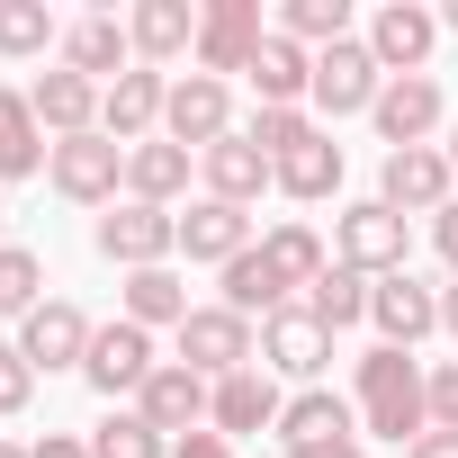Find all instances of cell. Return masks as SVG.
Masks as SVG:
<instances>
[{
    "label": "cell",
    "mask_w": 458,
    "mask_h": 458,
    "mask_svg": "<svg viewBox=\"0 0 458 458\" xmlns=\"http://www.w3.org/2000/svg\"><path fill=\"white\" fill-rule=\"evenodd\" d=\"M440 37H458V0H449V10H440Z\"/></svg>",
    "instance_id": "obj_46"
},
{
    "label": "cell",
    "mask_w": 458,
    "mask_h": 458,
    "mask_svg": "<svg viewBox=\"0 0 458 458\" xmlns=\"http://www.w3.org/2000/svg\"><path fill=\"white\" fill-rule=\"evenodd\" d=\"M153 369H162V360H153V333H144V324H126V315H117V324H99V333H90V360H81L90 395H108V404H117V395H144V377H153Z\"/></svg>",
    "instance_id": "obj_8"
},
{
    "label": "cell",
    "mask_w": 458,
    "mask_h": 458,
    "mask_svg": "<svg viewBox=\"0 0 458 458\" xmlns=\"http://www.w3.org/2000/svg\"><path fill=\"white\" fill-rule=\"evenodd\" d=\"M333 261L360 270V279H395V270L413 261V225H404L386 198H360V207L333 216Z\"/></svg>",
    "instance_id": "obj_2"
},
{
    "label": "cell",
    "mask_w": 458,
    "mask_h": 458,
    "mask_svg": "<svg viewBox=\"0 0 458 458\" xmlns=\"http://www.w3.org/2000/svg\"><path fill=\"white\" fill-rule=\"evenodd\" d=\"M55 162V135L37 126L28 90H0V180H37Z\"/></svg>",
    "instance_id": "obj_27"
},
{
    "label": "cell",
    "mask_w": 458,
    "mask_h": 458,
    "mask_svg": "<svg viewBox=\"0 0 458 458\" xmlns=\"http://www.w3.org/2000/svg\"><path fill=\"white\" fill-rule=\"evenodd\" d=\"M431 431H458V360L431 369Z\"/></svg>",
    "instance_id": "obj_39"
},
{
    "label": "cell",
    "mask_w": 458,
    "mask_h": 458,
    "mask_svg": "<svg viewBox=\"0 0 458 458\" xmlns=\"http://www.w3.org/2000/svg\"><path fill=\"white\" fill-rule=\"evenodd\" d=\"M440 153H449V171H458V117H449V144H440Z\"/></svg>",
    "instance_id": "obj_47"
},
{
    "label": "cell",
    "mask_w": 458,
    "mask_h": 458,
    "mask_svg": "<svg viewBox=\"0 0 458 458\" xmlns=\"http://www.w3.org/2000/svg\"><path fill=\"white\" fill-rule=\"evenodd\" d=\"M90 243H99V261H117V270H171V252H180V216L126 198V207H108V216L90 225Z\"/></svg>",
    "instance_id": "obj_3"
},
{
    "label": "cell",
    "mask_w": 458,
    "mask_h": 458,
    "mask_svg": "<svg viewBox=\"0 0 458 458\" xmlns=\"http://www.w3.org/2000/svg\"><path fill=\"white\" fill-rule=\"evenodd\" d=\"M64 72H81V81H117V72H135V37H126V19H81V28H64Z\"/></svg>",
    "instance_id": "obj_21"
},
{
    "label": "cell",
    "mask_w": 458,
    "mask_h": 458,
    "mask_svg": "<svg viewBox=\"0 0 458 458\" xmlns=\"http://www.w3.org/2000/svg\"><path fill=\"white\" fill-rule=\"evenodd\" d=\"M369 324H377L386 351H413L422 333H440V288H422L413 270H395V279L369 288Z\"/></svg>",
    "instance_id": "obj_16"
},
{
    "label": "cell",
    "mask_w": 458,
    "mask_h": 458,
    "mask_svg": "<svg viewBox=\"0 0 458 458\" xmlns=\"http://www.w3.org/2000/svg\"><path fill=\"white\" fill-rule=\"evenodd\" d=\"M171 458H234V440L225 431H189V440H171Z\"/></svg>",
    "instance_id": "obj_41"
},
{
    "label": "cell",
    "mask_w": 458,
    "mask_h": 458,
    "mask_svg": "<svg viewBox=\"0 0 458 458\" xmlns=\"http://www.w3.org/2000/svg\"><path fill=\"white\" fill-rule=\"evenodd\" d=\"M431 252H440V261H449V270H458V198H449V207H440V216H431Z\"/></svg>",
    "instance_id": "obj_40"
},
{
    "label": "cell",
    "mask_w": 458,
    "mask_h": 458,
    "mask_svg": "<svg viewBox=\"0 0 458 458\" xmlns=\"http://www.w3.org/2000/svg\"><path fill=\"white\" fill-rule=\"evenodd\" d=\"M360 431H377L395 449H413L431 431V369L413 351H386V342L360 351Z\"/></svg>",
    "instance_id": "obj_1"
},
{
    "label": "cell",
    "mask_w": 458,
    "mask_h": 458,
    "mask_svg": "<svg viewBox=\"0 0 458 458\" xmlns=\"http://www.w3.org/2000/svg\"><path fill=\"white\" fill-rule=\"evenodd\" d=\"M126 37H135V64H180V55H198V10L189 0H135V19H126Z\"/></svg>",
    "instance_id": "obj_22"
},
{
    "label": "cell",
    "mask_w": 458,
    "mask_h": 458,
    "mask_svg": "<svg viewBox=\"0 0 458 458\" xmlns=\"http://www.w3.org/2000/svg\"><path fill=\"white\" fill-rule=\"evenodd\" d=\"M449 189H458V171H449L440 144H404V153H386V171H377V198H386L395 216H440Z\"/></svg>",
    "instance_id": "obj_11"
},
{
    "label": "cell",
    "mask_w": 458,
    "mask_h": 458,
    "mask_svg": "<svg viewBox=\"0 0 458 458\" xmlns=\"http://www.w3.org/2000/svg\"><path fill=\"white\" fill-rule=\"evenodd\" d=\"M279 440L288 449H315V440H360V404H342L333 386H297L288 413H279Z\"/></svg>",
    "instance_id": "obj_25"
},
{
    "label": "cell",
    "mask_w": 458,
    "mask_h": 458,
    "mask_svg": "<svg viewBox=\"0 0 458 458\" xmlns=\"http://www.w3.org/2000/svg\"><path fill=\"white\" fill-rule=\"evenodd\" d=\"M225 306H234V315H261V324H270V315H279V306H297V297L279 288V270H270V261H261V243H252L243 261H225Z\"/></svg>",
    "instance_id": "obj_31"
},
{
    "label": "cell",
    "mask_w": 458,
    "mask_h": 458,
    "mask_svg": "<svg viewBox=\"0 0 458 458\" xmlns=\"http://www.w3.org/2000/svg\"><path fill=\"white\" fill-rule=\"evenodd\" d=\"M404 458H458V431H422V440H413Z\"/></svg>",
    "instance_id": "obj_43"
},
{
    "label": "cell",
    "mask_w": 458,
    "mask_h": 458,
    "mask_svg": "<svg viewBox=\"0 0 458 458\" xmlns=\"http://www.w3.org/2000/svg\"><path fill=\"white\" fill-rule=\"evenodd\" d=\"M243 135H252V144H261L270 162H288V153H297V144H315L324 126H315L306 108H252V126H243Z\"/></svg>",
    "instance_id": "obj_37"
},
{
    "label": "cell",
    "mask_w": 458,
    "mask_h": 458,
    "mask_svg": "<svg viewBox=\"0 0 458 458\" xmlns=\"http://www.w3.org/2000/svg\"><path fill=\"white\" fill-rule=\"evenodd\" d=\"M261 369H279V377H297V386H324V369H333V333H324L306 306H279V315L261 324Z\"/></svg>",
    "instance_id": "obj_13"
},
{
    "label": "cell",
    "mask_w": 458,
    "mask_h": 458,
    "mask_svg": "<svg viewBox=\"0 0 458 458\" xmlns=\"http://www.w3.org/2000/svg\"><path fill=\"white\" fill-rule=\"evenodd\" d=\"M279 413H288V395H279V377L270 369H234V377H216V404H207V431H279Z\"/></svg>",
    "instance_id": "obj_19"
},
{
    "label": "cell",
    "mask_w": 458,
    "mask_h": 458,
    "mask_svg": "<svg viewBox=\"0 0 458 458\" xmlns=\"http://www.w3.org/2000/svg\"><path fill=\"white\" fill-rule=\"evenodd\" d=\"M28 458H90V440L81 431H46V440H28Z\"/></svg>",
    "instance_id": "obj_42"
},
{
    "label": "cell",
    "mask_w": 458,
    "mask_h": 458,
    "mask_svg": "<svg viewBox=\"0 0 458 458\" xmlns=\"http://www.w3.org/2000/svg\"><path fill=\"white\" fill-rule=\"evenodd\" d=\"M162 135H171L180 153L225 144V135H234V90H225L216 72H180V81H171V99H162Z\"/></svg>",
    "instance_id": "obj_7"
},
{
    "label": "cell",
    "mask_w": 458,
    "mask_h": 458,
    "mask_svg": "<svg viewBox=\"0 0 458 458\" xmlns=\"http://www.w3.org/2000/svg\"><path fill=\"white\" fill-rule=\"evenodd\" d=\"M180 252H189V261H216V270L243 261V252H252V216L225 207V198H198V207L180 216Z\"/></svg>",
    "instance_id": "obj_23"
},
{
    "label": "cell",
    "mask_w": 458,
    "mask_h": 458,
    "mask_svg": "<svg viewBox=\"0 0 458 458\" xmlns=\"http://www.w3.org/2000/svg\"><path fill=\"white\" fill-rule=\"evenodd\" d=\"M189 162H198V153H180L171 135H153V144H126V198H144V207H171V198H189Z\"/></svg>",
    "instance_id": "obj_26"
},
{
    "label": "cell",
    "mask_w": 458,
    "mask_h": 458,
    "mask_svg": "<svg viewBox=\"0 0 458 458\" xmlns=\"http://www.w3.org/2000/svg\"><path fill=\"white\" fill-rule=\"evenodd\" d=\"M46 46H64V28H55L46 0H0V55L28 64V55H46Z\"/></svg>",
    "instance_id": "obj_35"
},
{
    "label": "cell",
    "mask_w": 458,
    "mask_h": 458,
    "mask_svg": "<svg viewBox=\"0 0 458 458\" xmlns=\"http://www.w3.org/2000/svg\"><path fill=\"white\" fill-rule=\"evenodd\" d=\"M0 458H28V449H19V440H0Z\"/></svg>",
    "instance_id": "obj_48"
},
{
    "label": "cell",
    "mask_w": 458,
    "mask_h": 458,
    "mask_svg": "<svg viewBox=\"0 0 458 458\" xmlns=\"http://www.w3.org/2000/svg\"><path fill=\"white\" fill-rule=\"evenodd\" d=\"M252 90H261V108H306V90H315V55L297 46V37H261V55H252Z\"/></svg>",
    "instance_id": "obj_24"
},
{
    "label": "cell",
    "mask_w": 458,
    "mask_h": 458,
    "mask_svg": "<svg viewBox=\"0 0 458 458\" xmlns=\"http://www.w3.org/2000/svg\"><path fill=\"white\" fill-rule=\"evenodd\" d=\"M28 395H37L28 351H19V342H0V413H28Z\"/></svg>",
    "instance_id": "obj_38"
},
{
    "label": "cell",
    "mask_w": 458,
    "mask_h": 458,
    "mask_svg": "<svg viewBox=\"0 0 458 458\" xmlns=\"http://www.w3.org/2000/svg\"><path fill=\"white\" fill-rule=\"evenodd\" d=\"M180 369H198L207 386L234 377V369H261V333H252V315H234V306H198V315L180 324Z\"/></svg>",
    "instance_id": "obj_4"
},
{
    "label": "cell",
    "mask_w": 458,
    "mask_h": 458,
    "mask_svg": "<svg viewBox=\"0 0 458 458\" xmlns=\"http://www.w3.org/2000/svg\"><path fill=\"white\" fill-rule=\"evenodd\" d=\"M288 458H369L360 440H315V449H288Z\"/></svg>",
    "instance_id": "obj_44"
},
{
    "label": "cell",
    "mask_w": 458,
    "mask_h": 458,
    "mask_svg": "<svg viewBox=\"0 0 458 458\" xmlns=\"http://www.w3.org/2000/svg\"><path fill=\"white\" fill-rule=\"evenodd\" d=\"M279 189H288V198H306V207H315V198H333V189H342V144H333V135L297 144V153L279 162Z\"/></svg>",
    "instance_id": "obj_32"
},
{
    "label": "cell",
    "mask_w": 458,
    "mask_h": 458,
    "mask_svg": "<svg viewBox=\"0 0 458 458\" xmlns=\"http://www.w3.org/2000/svg\"><path fill=\"white\" fill-rule=\"evenodd\" d=\"M90 333H99V324H90L72 297H46V306L19 324V351H28V369L46 377V369H81V360H90Z\"/></svg>",
    "instance_id": "obj_17"
},
{
    "label": "cell",
    "mask_w": 458,
    "mask_h": 458,
    "mask_svg": "<svg viewBox=\"0 0 458 458\" xmlns=\"http://www.w3.org/2000/svg\"><path fill=\"white\" fill-rule=\"evenodd\" d=\"M440 333H458V279L440 288Z\"/></svg>",
    "instance_id": "obj_45"
},
{
    "label": "cell",
    "mask_w": 458,
    "mask_h": 458,
    "mask_svg": "<svg viewBox=\"0 0 458 458\" xmlns=\"http://www.w3.org/2000/svg\"><path fill=\"white\" fill-rule=\"evenodd\" d=\"M117 297H126V324H144V333H153V324H171V333H180V324L198 315V306H189V288H180V270H126V288H117Z\"/></svg>",
    "instance_id": "obj_29"
},
{
    "label": "cell",
    "mask_w": 458,
    "mask_h": 458,
    "mask_svg": "<svg viewBox=\"0 0 458 458\" xmlns=\"http://www.w3.org/2000/svg\"><path fill=\"white\" fill-rule=\"evenodd\" d=\"M207 404H216V386H207L198 369H180V360H162V369L144 377V395H135V413H144L162 440H189V431H207Z\"/></svg>",
    "instance_id": "obj_14"
},
{
    "label": "cell",
    "mask_w": 458,
    "mask_h": 458,
    "mask_svg": "<svg viewBox=\"0 0 458 458\" xmlns=\"http://www.w3.org/2000/svg\"><path fill=\"white\" fill-rule=\"evenodd\" d=\"M46 306V261L28 243H0V324H28Z\"/></svg>",
    "instance_id": "obj_33"
},
{
    "label": "cell",
    "mask_w": 458,
    "mask_h": 458,
    "mask_svg": "<svg viewBox=\"0 0 458 458\" xmlns=\"http://www.w3.org/2000/svg\"><path fill=\"white\" fill-rule=\"evenodd\" d=\"M261 261L279 270V288H288V297H306V288H315V279L333 270L324 234H315V225H297V216H288V225H270V234H261Z\"/></svg>",
    "instance_id": "obj_28"
},
{
    "label": "cell",
    "mask_w": 458,
    "mask_h": 458,
    "mask_svg": "<svg viewBox=\"0 0 458 458\" xmlns=\"http://www.w3.org/2000/svg\"><path fill=\"white\" fill-rule=\"evenodd\" d=\"M261 0H207L198 10V72H252V55H261Z\"/></svg>",
    "instance_id": "obj_9"
},
{
    "label": "cell",
    "mask_w": 458,
    "mask_h": 458,
    "mask_svg": "<svg viewBox=\"0 0 458 458\" xmlns=\"http://www.w3.org/2000/svg\"><path fill=\"white\" fill-rule=\"evenodd\" d=\"M46 180H55V198H72V207H117V189H126V144H117V135H72V144H55Z\"/></svg>",
    "instance_id": "obj_6"
},
{
    "label": "cell",
    "mask_w": 458,
    "mask_h": 458,
    "mask_svg": "<svg viewBox=\"0 0 458 458\" xmlns=\"http://www.w3.org/2000/svg\"><path fill=\"white\" fill-rule=\"evenodd\" d=\"M198 171H207V198H225V207H252L261 189H279V162L234 126V135H225V144H207L198 153Z\"/></svg>",
    "instance_id": "obj_18"
},
{
    "label": "cell",
    "mask_w": 458,
    "mask_h": 458,
    "mask_svg": "<svg viewBox=\"0 0 458 458\" xmlns=\"http://www.w3.org/2000/svg\"><path fill=\"white\" fill-rule=\"evenodd\" d=\"M0 243H10V207H0Z\"/></svg>",
    "instance_id": "obj_49"
},
{
    "label": "cell",
    "mask_w": 458,
    "mask_h": 458,
    "mask_svg": "<svg viewBox=\"0 0 458 458\" xmlns=\"http://www.w3.org/2000/svg\"><path fill=\"white\" fill-rule=\"evenodd\" d=\"M369 288H377V279H360V270H342V261H333V270H324L297 306H306L324 333H351V324H369Z\"/></svg>",
    "instance_id": "obj_30"
},
{
    "label": "cell",
    "mask_w": 458,
    "mask_h": 458,
    "mask_svg": "<svg viewBox=\"0 0 458 458\" xmlns=\"http://www.w3.org/2000/svg\"><path fill=\"white\" fill-rule=\"evenodd\" d=\"M28 108H37V126H46L55 144L99 135V81H81V72H37V81H28Z\"/></svg>",
    "instance_id": "obj_20"
},
{
    "label": "cell",
    "mask_w": 458,
    "mask_h": 458,
    "mask_svg": "<svg viewBox=\"0 0 458 458\" xmlns=\"http://www.w3.org/2000/svg\"><path fill=\"white\" fill-rule=\"evenodd\" d=\"M162 99H171V81H162L153 64L117 72V81L99 90V135H117V144H153V135H162Z\"/></svg>",
    "instance_id": "obj_15"
},
{
    "label": "cell",
    "mask_w": 458,
    "mask_h": 458,
    "mask_svg": "<svg viewBox=\"0 0 458 458\" xmlns=\"http://www.w3.org/2000/svg\"><path fill=\"white\" fill-rule=\"evenodd\" d=\"M90 458H171V440H162V431L126 404V413H108V422L90 431Z\"/></svg>",
    "instance_id": "obj_36"
},
{
    "label": "cell",
    "mask_w": 458,
    "mask_h": 458,
    "mask_svg": "<svg viewBox=\"0 0 458 458\" xmlns=\"http://www.w3.org/2000/svg\"><path fill=\"white\" fill-rule=\"evenodd\" d=\"M431 46H440V10H422V0H386V10L369 19V55H377V72H386V81L422 72V64H431Z\"/></svg>",
    "instance_id": "obj_12"
},
{
    "label": "cell",
    "mask_w": 458,
    "mask_h": 458,
    "mask_svg": "<svg viewBox=\"0 0 458 458\" xmlns=\"http://www.w3.org/2000/svg\"><path fill=\"white\" fill-rule=\"evenodd\" d=\"M369 126L386 135V153H404V144H431V135L449 126V99H440V81H431V72H404V81H386V90H377Z\"/></svg>",
    "instance_id": "obj_10"
},
{
    "label": "cell",
    "mask_w": 458,
    "mask_h": 458,
    "mask_svg": "<svg viewBox=\"0 0 458 458\" xmlns=\"http://www.w3.org/2000/svg\"><path fill=\"white\" fill-rule=\"evenodd\" d=\"M377 90H386V72H377L369 37H342V46L315 55V90H306V108H324V117H369Z\"/></svg>",
    "instance_id": "obj_5"
},
{
    "label": "cell",
    "mask_w": 458,
    "mask_h": 458,
    "mask_svg": "<svg viewBox=\"0 0 458 458\" xmlns=\"http://www.w3.org/2000/svg\"><path fill=\"white\" fill-rule=\"evenodd\" d=\"M279 37H297L306 55L351 37V0H279Z\"/></svg>",
    "instance_id": "obj_34"
}]
</instances>
